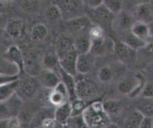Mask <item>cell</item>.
I'll use <instances>...</instances> for the list:
<instances>
[{
  "label": "cell",
  "instance_id": "6da1fadb",
  "mask_svg": "<svg viewBox=\"0 0 153 128\" xmlns=\"http://www.w3.org/2000/svg\"><path fill=\"white\" fill-rule=\"evenodd\" d=\"M88 128H104L111 123L101 102L96 101L87 106L82 114Z\"/></svg>",
  "mask_w": 153,
  "mask_h": 128
},
{
  "label": "cell",
  "instance_id": "7a4b0ae2",
  "mask_svg": "<svg viewBox=\"0 0 153 128\" xmlns=\"http://www.w3.org/2000/svg\"><path fill=\"white\" fill-rule=\"evenodd\" d=\"M22 99L17 94L12 97L0 103V122L5 121L14 116H18L22 108Z\"/></svg>",
  "mask_w": 153,
  "mask_h": 128
},
{
  "label": "cell",
  "instance_id": "3957f363",
  "mask_svg": "<svg viewBox=\"0 0 153 128\" xmlns=\"http://www.w3.org/2000/svg\"><path fill=\"white\" fill-rule=\"evenodd\" d=\"M98 94V87L89 79H82L76 82V95L83 101L90 100Z\"/></svg>",
  "mask_w": 153,
  "mask_h": 128
},
{
  "label": "cell",
  "instance_id": "277c9868",
  "mask_svg": "<svg viewBox=\"0 0 153 128\" xmlns=\"http://www.w3.org/2000/svg\"><path fill=\"white\" fill-rule=\"evenodd\" d=\"M66 25L71 33L74 35L75 37L86 33V30H89L92 26L90 19L86 16H80L67 20Z\"/></svg>",
  "mask_w": 153,
  "mask_h": 128
},
{
  "label": "cell",
  "instance_id": "5b68a950",
  "mask_svg": "<svg viewBox=\"0 0 153 128\" xmlns=\"http://www.w3.org/2000/svg\"><path fill=\"white\" fill-rule=\"evenodd\" d=\"M135 21L149 24L153 21V7L149 3H140L134 8L131 12Z\"/></svg>",
  "mask_w": 153,
  "mask_h": 128
},
{
  "label": "cell",
  "instance_id": "8992f818",
  "mask_svg": "<svg viewBox=\"0 0 153 128\" xmlns=\"http://www.w3.org/2000/svg\"><path fill=\"white\" fill-rule=\"evenodd\" d=\"M38 88V82L33 76L26 75L19 78V86L17 90L26 97H30L36 92Z\"/></svg>",
  "mask_w": 153,
  "mask_h": 128
},
{
  "label": "cell",
  "instance_id": "52a82bcc",
  "mask_svg": "<svg viewBox=\"0 0 153 128\" xmlns=\"http://www.w3.org/2000/svg\"><path fill=\"white\" fill-rule=\"evenodd\" d=\"M49 100L51 103L56 107L60 106L69 102L68 93L62 82H61L55 88L51 90L49 95Z\"/></svg>",
  "mask_w": 153,
  "mask_h": 128
},
{
  "label": "cell",
  "instance_id": "ba28073f",
  "mask_svg": "<svg viewBox=\"0 0 153 128\" xmlns=\"http://www.w3.org/2000/svg\"><path fill=\"white\" fill-rule=\"evenodd\" d=\"M135 22L134 18L131 13L126 11H122L120 14L115 15L113 20L115 26L120 32L130 33L132 26Z\"/></svg>",
  "mask_w": 153,
  "mask_h": 128
},
{
  "label": "cell",
  "instance_id": "9c48e42d",
  "mask_svg": "<svg viewBox=\"0 0 153 128\" xmlns=\"http://www.w3.org/2000/svg\"><path fill=\"white\" fill-rule=\"evenodd\" d=\"M5 32L13 39H23L26 35V23L19 19H14L5 26Z\"/></svg>",
  "mask_w": 153,
  "mask_h": 128
},
{
  "label": "cell",
  "instance_id": "30bf717a",
  "mask_svg": "<svg viewBox=\"0 0 153 128\" xmlns=\"http://www.w3.org/2000/svg\"><path fill=\"white\" fill-rule=\"evenodd\" d=\"M113 51L117 57L123 63H131L136 58L137 51L129 48L123 41H120L114 44Z\"/></svg>",
  "mask_w": 153,
  "mask_h": 128
},
{
  "label": "cell",
  "instance_id": "8fae6325",
  "mask_svg": "<svg viewBox=\"0 0 153 128\" xmlns=\"http://www.w3.org/2000/svg\"><path fill=\"white\" fill-rule=\"evenodd\" d=\"M5 58L8 61L14 63L17 67L20 74H24V56L21 50L16 45H12L8 48L5 54Z\"/></svg>",
  "mask_w": 153,
  "mask_h": 128
},
{
  "label": "cell",
  "instance_id": "7c38bea8",
  "mask_svg": "<svg viewBox=\"0 0 153 128\" xmlns=\"http://www.w3.org/2000/svg\"><path fill=\"white\" fill-rule=\"evenodd\" d=\"M78 54L76 51L70 53L65 57L59 60V67L67 74L74 77L76 75V59Z\"/></svg>",
  "mask_w": 153,
  "mask_h": 128
},
{
  "label": "cell",
  "instance_id": "4fadbf2b",
  "mask_svg": "<svg viewBox=\"0 0 153 128\" xmlns=\"http://www.w3.org/2000/svg\"><path fill=\"white\" fill-rule=\"evenodd\" d=\"M75 51L74 40L68 36H61L56 45V54L59 60Z\"/></svg>",
  "mask_w": 153,
  "mask_h": 128
},
{
  "label": "cell",
  "instance_id": "5bb4252c",
  "mask_svg": "<svg viewBox=\"0 0 153 128\" xmlns=\"http://www.w3.org/2000/svg\"><path fill=\"white\" fill-rule=\"evenodd\" d=\"M94 63V56L91 53L80 54L76 59V72L80 74L85 75L92 70Z\"/></svg>",
  "mask_w": 153,
  "mask_h": 128
},
{
  "label": "cell",
  "instance_id": "9a60e30c",
  "mask_svg": "<svg viewBox=\"0 0 153 128\" xmlns=\"http://www.w3.org/2000/svg\"><path fill=\"white\" fill-rule=\"evenodd\" d=\"M59 73L61 82L65 85L68 93L69 102L71 103L77 99L76 95V82H75L73 76L65 73L63 70L60 69V67L59 68Z\"/></svg>",
  "mask_w": 153,
  "mask_h": 128
},
{
  "label": "cell",
  "instance_id": "2e32d148",
  "mask_svg": "<svg viewBox=\"0 0 153 128\" xmlns=\"http://www.w3.org/2000/svg\"><path fill=\"white\" fill-rule=\"evenodd\" d=\"M58 5L62 12V16H70L69 20L80 17L77 14L79 9L78 2L76 1H59Z\"/></svg>",
  "mask_w": 153,
  "mask_h": 128
},
{
  "label": "cell",
  "instance_id": "e0dca14e",
  "mask_svg": "<svg viewBox=\"0 0 153 128\" xmlns=\"http://www.w3.org/2000/svg\"><path fill=\"white\" fill-rule=\"evenodd\" d=\"M40 82L45 88L53 90L61 82L59 75H57L54 71L45 70L41 73Z\"/></svg>",
  "mask_w": 153,
  "mask_h": 128
},
{
  "label": "cell",
  "instance_id": "ac0fdd59",
  "mask_svg": "<svg viewBox=\"0 0 153 128\" xmlns=\"http://www.w3.org/2000/svg\"><path fill=\"white\" fill-rule=\"evenodd\" d=\"M110 48L112 49H114V44L110 45L105 39V37H104L101 39L92 41L90 53L94 57L95 56H103L107 54Z\"/></svg>",
  "mask_w": 153,
  "mask_h": 128
},
{
  "label": "cell",
  "instance_id": "d6986e66",
  "mask_svg": "<svg viewBox=\"0 0 153 128\" xmlns=\"http://www.w3.org/2000/svg\"><path fill=\"white\" fill-rule=\"evenodd\" d=\"M74 44L75 51L78 54L90 52L92 41L89 36V33L76 36L74 40Z\"/></svg>",
  "mask_w": 153,
  "mask_h": 128
},
{
  "label": "cell",
  "instance_id": "ffe728a7",
  "mask_svg": "<svg viewBox=\"0 0 153 128\" xmlns=\"http://www.w3.org/2000/svg\"><path fill=\"white\" fill-rule=\"evenodd\" d=\"M72 116L71 106V103L68 102L67 103L62 105L60 106L56 107L54 111L53 118L57 122L62 125H65L68 119Z\"/></svg>",
  "mask_w": 153,
  "mask_h": 128
},
{
  "label": "cell",
  "instance_id": "44dd1931",
  "mask_svg": "<svg viewBox=\"0 0 153 128\" xmlns=\"http://www.w3.org/2000/svg\"><path fill=\"white\" fill-rule=\"evenodd\" d=\"M19 86V79L0 86V103L8 100L17 94Z\"/></svg>",
  "mask_w": 153,
  "mask_h": 128
},
{
  "label": "cell",
  "instance_id": "7402d4cb",
  "mask_svg": "<svg viewBox=\"0 0 153 128\" xmlns=\"http://www.w3.org/2000/svg\"><path fill=\"white\" fill-rule=\"evenodd\" d=\"M131 33L149 44V25L147 23L135 21L131 29Z\"/></svg>",
  "mask_w": 153,
  "mask_h": 128
},
{
  "label": "cell",
  "instance_id": "603a6c76",
  "mask_svg": "<svg viewBox=\"0 0 153 128\" xmlns=\"http://www.w3.org/2000/svg\"><path fill=\"white\" fill-rule=\"evenodd\" d=\"M143 118L140 112L134 110L125 118L123 128H140Z\"/></svg>",
  "mask_w": 153,
  "mask_h": 128
},
{
  "label": "cell",
  "instance_id": "cb8c5ba5",
  "mask_svg": "<svg viewBox=\"0 0 153 128\" xmlns=\"http://www.w3.org/2000/svg\"><path fill=\"white\" fill-rule=\"evenodd\" d=\"M123 42L126 45H128L129 48L136 51L137 50L141 49V48H145L146 46H147L149 45L146 42L142 40L140 38L137 37L136 36H134L131 32L128 33V34H126V36H125V39H123Z\"/></svg>",
  "mask_w": 153,
  "mask_h": 128
},
{
  "label": "cell",
  "instance_id": "d4e9b609",
  "mask_svg": "<svg viewBox=\"0 0 153 128\" xmlns=\"http://www.w3.org/2000/svg\"><path fill=\"white\" fill-rule=\"evenodd\" d=\"M92 11H94L95 20L99 23H107L111 21L113 23L115 16L111 14L104 5L100 6L97 9L92 10Z\"/></svg>",
  "mask_w": 153,
  "mask_h": 128
},
{
  "label": "cell",
  "instance_id": "484cf974",
  "mask_svg": "<svg viewBox=\"0 0 153 128\" xmlns=\"http://www.w3.org/2000/svg\"><path fill=\"white\" fill-rule=\"evenodd\" d=\"M137 111L140 112L144 117H153V100L152 98H146L140 101L137 106Z\"/></svg>",
  "mask_w": 153,
  "mask_h": 128
},
{
  "label": "cell",
  "instance_id": "4316f807",
  "mask_svg": "<svg viewBox=\"0 0 153 128\" xmlns=\"http://www.w3.org/2000/svg\"><path fill=\"white\" fill-rule=\"evenodd\" d=\"M48 33L46 26L42 23H38L32 26L31 29V36L34 40L42 41L45 39Z\"/></svg>",
  "mask_w": 153,
  "mask_h": 128
},
{
  "label": "cell",
  "instance_id": "83f0119b",
  "mask_svg": "<svg viewBox=\"0 0 153 128\" xmlns=\"http://www.w3.org/2000/svg\"><path fill=\"white\" fill-rule=\"evenodd\" d=\"M43 64L45 67V70L55 71L59 68V58L56 54H48L44 57Z\"/></svg>",
  "mask_w": 153,
  "mask_h": 128
},
{
  "label": "cell",
  "instance_id": "f1b7e54d",
  "mask_svg": "<svg viewBox=\"0 0 153 128\" xmlns=\"http://www.w3.org/2000/svg\"><path fill=\"white\" fill-rule=\"evenodd\" d=\"M103 5L113 15H117L123 11V2L119 0H105Z\"/></svg>",
  "mask_w": 153,
  "mask_h": 128
},
{
  "label": "cell",
  "instance_id": "f546056e",
  "mask_svg": "<svg viewBox=\"0 0 153 128\" xmlns=\"http://www.w3.org/2000/svg\"><path fill=\"white\" fill-rule=\"evenodd\" d=\"M104 111L110 118V115H116L120 111L121 106L119 102L116 100H107L102 103Z\"/></svg>",
  "mask_w": 153,
  "mask_h": 128
},
{
  "label": "cell",
  "instance_id": "4dcf8cb0",
  "mask_svg": "<svg viewBox=\"0 0 153 128\" xmlns=\"http://www.w3.org/2000/svg\"><path fill=\"white\" fill-rule=\"evenodd\" d=\"M46 17L51 21H57L62 17V12L58 5L52 4L49 5L46 10Z\"/></svg>",
  "mask_w": 153,
  "mask_h": 128
},
{
  "label": "cell",
  "instance_id": "1f68e13d",
  "mask_svg": "<svg viewBox=\"0 0 153 128\" xmlns=\"http://www.w3.org/2000/svg\"><path fill=\"white\" fill-rule=\"evenodd\" d=\"M65 125L70 128H88L82 115L71 116Z\"/></svg>",
  "mask_w": 153,
  "mask_h": 128
},
{
  "label": "cell",
  "instance_id": "d6a6232c",
  "mask_svg": "<svg viewBox=\"0 0 153 128\" xmlns=\"http://www.w3.org/2000/svg\"><path fill=\"white\" fill-rule=\"evenodd\" d=\"M71 106L72 116L82 115L84 110L86 109V107H87L86 102L82 100L78 99V98L71 102Z\"/></svg>",
  "mask_w": 153,
  "mask_h": 128
},
{
  "label": "cell",
  "instance_id": "836d02e7",
  "mask_svg": "<svg viewBox=\"0 0 153 128\" xmlns=\"http://www.w3.org/2000/svg\"><path fill=\"white\" fill-rule=\"evenodd\" d=\"M113 77V72L109 67H104L98 71V79L101 83H108Z\"/></svg>",
  "mask_w": 153,
  "mask_h": 128
},
{
  "label": "cell",
  "instance_id": "e575fe53",
  "mask_svg": "<svg viewBox=\"0 0 153 128\" xmlns=\"http://www.w3.org/2000/svg\"><path fill=\"white\" fill-rule=\"evenodd\" d=\"M89 36L91 41L98 40L104 37V32L102 26L95 25L92 26L89 30Z\"/></svg>",
  "mask_w": 153,
  "mask_h": 128
},
{
  "label": "cell",
  "instance_id": "d590c367",
  "mask_svg": "<svg viewBox=\"0 0 153 128\" xmlns=\"http://www.w3.org/2000/svg\"><path fill=\"white\" fill-rule=\"evenodd\" d=\"M20 7L23 11L28 13H33L38 10V2L37 1H31V0H26V1H20Z\"/></svg>",
  "mask_w": 153,
  "mask_h": 128
},
{
  "label": "cell",
  "instance_id": "8d00e7d4",
  "mask_svg": "<svg viewBox=\"0 0 153 128\" xmlns=\"http://www.w3.org/2000/svg\"><path fill=\"white\" fill-rule=\"evenodd\" d=\"M38 128H63V125L57 122L54 118L47 117L42 121Z\"/></svg>",
  "mask_w": 153,
  "mask_h": 128
},
{
  "label": "cell",
  "instance_id": "74e56055",
  "mask_svg": "<svg viewBox=\"0 0 153 128\" xmlns=\"http://www.w3.org/2000/svg\"><path fill=\"white\" fill-rule=\"evenodd\" d=\"M5 128H21L22 122L18 116H14L5 121Z\"/></svg>",
  "mask_w": 153,
  "mask_h": 128
},
{
  "label": "cell",
  "instance_id": "f35d334b",
  "mask_svg": "<svg viewBox=\"0 0 153 128\" xmlns=\"http://www.w3.org/2000/svg\"><path fill=\"white\" fill-rule=\"evenodd\" d=\"M19 78V75H7L0 73V86L18 80Z\"/></svg>",
  "mask_w": 153,
  "mask_h": 128
},
{
  "label": "cell",
  "instance_id": "ab89813d",
  "mask_svg": "<svg viewBox=\"0 0 153 128\" xmlns=\"http://www.w3.org/2000/svg\"><path fill=\"white\" fill-rule=\"evenodd\" d=\"M84 2H86V5L91 10L97 9L103 5L102 0H89V1H86Z\"/></svg>",
  "mask_w": 153,
  "mask_h": 128
},
{
  "label": "cell",
  "instance_id": "60d3db41",
  "mask_svg": "<svg viewBox=\"0 0 153 128\" xmlns=\"http://www.w3.org/2000/svg\"><path fill=\"white\" fill-rule=\"evenodd\" d=\"M140 128H152V118L144 117L141 122Z\"/></svg>",
  "mask_w": 153,
  "mask_h": 128
},
{
  "label": "cell",
  "instance_id": "b9f144b4",
  "mask_svg": "<svg viewBox=\"0 0 153 128\" xmlns=\"http://www.w3.org/2000/svg\"><path fill=\"white\" fill-rule=\"evenodd\" d=\"M149 44H153V21L149 23Z\"/></svg>",
  "mask_w": 153,
  "mask_h": 128
},
{
  "label": "cell",
  "instance_id": "7bdbcfd3",
  "mask_svg": "<svg viewBox=\"0 0 153 128\" xmlns=\"http://www.w3.org/2000/svg\"><path fill=\"white\" fill-rule=\"evenodd\" d=\"M104 128H120V127L119 126V125H117V124H114L113 123V122H111V123L109 124L108 125H107V126Z\"/></svg>",
  "mask_w": 153,
  "mask_h": 128
},
{
  "label": "cell",
  "instance_id": "ee69618b",
  "mask_svg": "<svg viewBox=\"0 0 153 128\" xmlns=\"http://www.w3.org/2000/svg\"><path fill=\"white\" fill-rule=\"evenodd\" d=\"M2 17H1V14H0V26H1V24H2Z\"/></svg>",
  "mask_w": 153,
  "mask_h": 128
},
{
  "label": "cell",
  "instance_id": "f6af8a7d",
  "mask_svg": "<svg viewBox=\"0 0 153 128\" xmlns=\"http://www.w3.org/2000/svg\"><path fill=\"white\" fill-rule=\"evenodd\" d=\"M149 4H150V5H152V7H153V1H150V2H149Z\"/></svg>",
  "mask_w": 153,
  "mask_h": 128
},
{
  "label": "cell",
  "instance_id": "bcb514c9",
  "mask_svg": "<svg viewBox=\"0 0 153 128\" xmlns=\"http://www.w3.org/2000/svg\"><path fill=\"white\" fill-rule=\"evenodd\" d=\"M1 12H2V5L0 4V14H1Z\"/></svg>",
  "mask_w": 153,
  "mask_h": 128
},
{
  "label": "cell",
  "instance_id": "7dc6e473",
  "mask_svg": "<svg viewBox=\"0 0 153 128\" xmlns=\"http://www.w3.org/2000/svg\"><path fill=\"white\" fill-rule=\"evenodd\" d=\"M63 128H70V127H68L66 126V125H63Z\"/></svg>",
  "mask_w": 153,
  "mask_h": 128
},
{
  "label": "cell",
  "instance_id": "c3c4849f",
  "mask_svg": "<svg viewBox=\"0 0 153 128\" xmlns=\"http://www.w3.org/2000/svg\"><path fill=\"white\" fill-rule=\"evenodd\" d=\"M152 118V128H153V117Z\"/></svg>",
  "mask_w": 153,
  "mask_h": 128
}]
</instances>
